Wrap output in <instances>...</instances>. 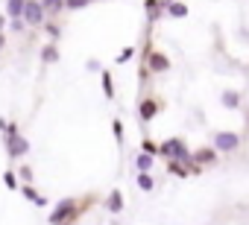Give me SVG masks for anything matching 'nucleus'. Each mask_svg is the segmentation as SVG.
Masks as SVG:
<instances>
[{
  "label": "nucleus",
  "instance_id": "nucleus-21",
  "mask_svg": "<svg viewBox=\"0 0 249 225\" xmlns=\"http://www.w3.org/2000/svg\"><path fill=\"white\" fill-rule=\"evenodd\" d=\"M132 56H135V50H132V47H129V50H123V53H120V56H117V62H129V59H132Z\"/></svg>",
  "mask_w": 249,
  "mask_h": 225
},
{
  "label": "nucleus",
  "instance_id": "nucleus-9",
  "mask_svg": "<svg viewBox=\"0 0 249 225\" xmlns=\"http://www.w3.org/2000/svg\"><path fill=\"white\" fill-rule=\"evenodd\" d=\"M106 208H108V213H120V210H123V193H120V190H111Z\"/></svg>",
  "mask_w": 249,
  "mask_h": 225
},
{
  "label": "nucleus",
  "instance_id": "nucleus-20",
  "mask_svg": "<svg viewBox=\"0 0 249 225\" xmlns=\"http://www.w3.org/2000/svg\"><path fill=\"white\" fill-rule=\"evenodd\" d=\"M88 3H91V0H65V9H82Z\"/></svg>",
  "mask_w": 249,
  "mask_h": 225
},
{
  "label": "nucleus",
  "instance_id": "nucleus-12",
  "mask_svg": "<svg viewBox=\"0 0 249 225\" xmlns=\"http://www.w3.org/2000/svg\"><path fill=\"white\" fill-rule=\"evenodd\" d=\"M21 12H24V0H9L6 3V15L15 21V18H21Z\"/></svg>",
  "mask_w": 249,
  "mask_h": 225
},
{
  "label": "nucleus",
  "instance_id": "nucleus-23",
  "mask_svg": "<svg viewBox=\"0 0 249 225\" xmlns=\"http://www.w3.org/2000/svg\"><path fill=\"white\" fill-rule=\"evenodd\" d=\"M3 178H6V184H9V187H12V190H15V187H18V181H15V176H12V173H6V176H3Z\"/></svg>",
  "mask_w": 249,
  "mask_h": 225
},
{
  "label": "nucleus",
  "instance_id": "nucleus-5",
  "mask_svg": "<svg viewBox=\"0 0 249 225\" xmlns=\"http://www.w3.org/2000/svg\"><path fill=\"white\" fill-rule=\"evenodd\" d=\"M6 149H9V158H21V155H27V152H30V141H24L21 135H9Z\"/></svg>",
  "mask_w": 249,
  "mask_h": 225
},
{
  "label": "nucleus",
  "instance_id": "nucleus-17",
  "mask_svg": "<svg viewBox=\"0 0 249 225\" xmlns=\"http://www.w3.org/2000/svg\"><path fill=\"white\" fill-rule=\"evenodd\" d=\"M103 91H106L108 99L114 96V85H111V76H108V73H103Z\"/></svg>",
  "mask_w": 249,
  "mask_h": 225
},
{
  "label": "nucleus",
  "instance_id": "nucleus-24",
  "mask_svg": "<svg viewBox=\"0 0 249 225\" xmlns=\"http://www.w3.org/2000/svg\"><path fill=\"white\" fill-rule=\"evenodd\" d=\"M12 30H15V32H21V30H24V21H21V18H15V21H12Z\"/></svg>",
  "mask_w": 249,
  "mask_h": 225
},
{
  "label": "nucleus",
  "instance_id": "nucleus-4",
  "mask_svg": "<svg viewBox=\"0 0 249 225\" xmlns=\"http://www.w3.org/2000/svg\"><path fill=\"white\" fill-rule=\"evenodd\" d=\"M21 21H24V24H30V27H41V24H44V9H41L38 0H24Z\"/></svg>",
  "mask_w": 249,
  "mask_h": 225
},
{
  "label": "nucleus",
  "instance_id": "nucleus-6",
  "mask_svg": "<svg viewBox=\"0 0 249 225\" xmlns=\"http://www.w3.org/2000/svg\"><path fill=\"white\" fill-rule=\"evenodd\" d=\"M147 70H153V73H164V70H170V59H167L164 53H150V59H147Z\"/></svg>",
  "mask_w": 249,
  "mask_h": 225
},
{
  "label": "nucleus",
  "instance_id": "nucleus-7",
  "mask_svg": "<svg viewBox=\"0 0 249 225\" xmlns=\"http://www.w3.org/2000/svg\"><path fill=\"white\" fill-rule=\"evenodd\" d=\"M191 164H217V152L211 146H202V149L191 152Z\"/></svg>",
  "mask_w": 249,
  "mask_h": 225
},
{
  "label": "nucleus",
  "instance_id": "nucleus-3",
  "mask_svg": "<svg viewBox=\"0 0 249 225\" xmlns=\"http://www.w3.org/2000/svg\"><path fill=\"white\" fill-rule=\"evenodd\" d=\"M214 152H234L237 146H240V135L237 132H214Z\"/></svg>",
  "mask_w": 249,
  "mask_h": 225
},
{
  "label": "nucleus",
  "instance_id": "nucleus-18",
  "mask_svg": "<svg viewBox=\"0 0 249 225\" xmlns=\"http://www.w3.org/2000/svg\"><path fill=\"white\" fill-rule=\"evenodd\" d=\"M21 190H24V196H27V199H33L36 205H44V199H41V196H38V193H36L33 187H21Z\"/></svg>",
  "mask_w": 249,
  "mask_h": 225
},
{
  "label": "nucleus",
  "instance_id": "nucleus-13",
  "mask_svg": "<svg viewBox=\"0 0 249 225\" xmlns=\"http://www.w3.org/2000/svg\"><path fill=\"white\" fill-rule=\"evenodd\" d=\"M135 167H138L141 173H150V167H153V158H150V155H144V152H138V155H135Z\"/></svg>",
  "mask_w": 249,
  "mask_h": 225
},
{
  "label": "nucleus",
  "instance_id": "nucleus-25",
  "mask_svg": "<svg viewBox=\"0 0 249 225\" xmlns=\"http://www.w3.org/2000/svg\"><path fill=\"white\" fill-rule=\"evenodd\" d=\"M47 35H50V38H59V27H50V24H47Z\"/></svg>",
  "mask_w": 249,
  "mask_h": 225
},
{
  "label": "nucleus",
  "instance_id": "nucleus-28",
  "mask_svg": "<svg viewBox=\"0 0 249 225\" xmlns=\"http://www.w3.org/2000/svg\"><path fill=\"white\" fill-rule=\"evenodd\" d=\"M0 27H3V18H0Z\"/></svg>",
  "mask_w": 249,
  "mask_h": 225
},
{
  "label": "nucleus",
  "instance_id": "nucleus-14",
  "mask_svg": "<svg viewBox=\"0 0 249 225\" xmlns=\"http://www.w3.org/2000/svg\"><path fill=\"white\" fill-rule=\"evenodd\" d=\"M167 15H170V18H185V15H188V6H185V3H170V6H167Z\"/></svg>",
  "mask_w": 249,
  "mask_h": 225
},
{
  "label": "nucleus",
  "instance_id": "nucleus-16",
  "mask_svg": "<svg viewBox=\"0 0 249 225\" xmlns=\"http://www.w3.org/2000/svg\"><path fill=\"white\" fill-rule=\"evenodd\" d=\"M138 187H141V190H153V187H156V184H153V176H150V173H141V176H138Z\"/></svg>",
  "mask_w": 249,
  "mask_h": 225
},
{
  "label": "nucleus",
  "instance_id": "nucleus-11",
  "mask_svg": "<svg viewBox=\"0 0 249 225\" xmlns=\"http://www.w3.org/2000/svg\"><path fill=\"white\" fill-rule=\"evenodd\" d=\"M240 102H243V96H240L237 91H226V94H223V105H226V108H240Z\"/></svg>",
  "mask_w": 249,
  "mask_h": 225
},
{
  "label": "nucleus",
  "instance_id": "nucleus-19",
  "mask_svg": "<svg viewBox=\"0 0 249 225\" xmlns=\"http://www.w3.org/2000/svg\"><path fill=\"white\" fill-rule=\"evenodd\" d=\"M147 12H150V21L159 18V0H147Z\"/></svg>",
  "mask_w": 249,
  "mask_h": 225
},
{
  "label": "nucleus",
  "instance_id": "nucleus-8",
  "mask_svg": "<svg viewBox=\"0 0 249 225\" xmlns=\"http://www.w3.org/2000/svg\"><path fill=\"white\" fill-rule=\"evenodd\" d=\"M138 111H141V120L147 123V120H153V117H156V111H159V102L147 96V99H141V105H138Z\"/></svg>",
  "mask_w": 249,
  "mask_h": 225
},
{
  "label": "nucleus",
  "instance_id": "nucleus-2",
  "mask_svg": "<svg viewBox=\"0 0 249 225\" xmlns=\"http://www.w3.org/2000/svg\"><path fill=\"white\" fill-rule=\"evenodd\" d=\"M159 152H161L164 158H173V161H191V152H188V146H185L182 138H170V141H164V144L159 146Z\"/></svg>",
  "mask_w": 249,
  "mask_h": 225
},
{
  "label": "nucleus",
  "instance_id": "nucleus-22",
  "mask_svg": "<svg viewBox=\"0 0 249 225\" xmlns=\"http://www.w3.org/2000/svg\"><path fill=\"white\" fill-rule=\"evenodd\" d=\"M111 129H114V135H117V138H123V126H120V120H114V123H111Z\"/></svg>",
  "mask_w": 249,
  "mask_h": 225
},
{
  "label": "nucleus",
  "instance_id": "nucleus-1",
  "mask_svg": "<svg viewBox=\"0 0 249 225\" xmlns=\"http://www.w3.org/2000/svg\"><path fill=\"white\" fill-rule=\"evenodd\" d=\"M79 213V202L76 199H62L56 205V210L50 213V225H73Z\"/></svg>",
  "mask_w": 249,
  "mask_h": 225
},
{
  "label": "nucleus",
  "instance_id": "nucleus-26",
  "mask_svg": "<svg viewBox=\"0 0 249 225\" xmlns=\"http://www.w3.org/2000/svg\"><path fill=\"white\" fill-rule=\"evenodd\" d=\"M153 152H156V146L150 141H144V155H153Z\"/></svg>",
  "mask_w": 249,
  "mask_h": 225
},
{
  "label": "nucleus",
  "instance_id": "nucleus-15",
  "mask_svg": "<svg viewBox=\"0 0 249 225\" xmlns=\"http://www.w3.org/2000/svg\"><path fill=\"white\" fill-rule=\"evenodd\" d=\"M41 59H44V62H56V59H59V50H56L53 44H47V47L41 50Z\"/></svg>",
  "mask_w": 249,
  "mask_h": 225
},
{
  "label": "nucleus",
  "instance_id": "nucleus-27",
  "mask_svg": "<svg viewBox=\"0 0 249 225\" xmlns=\"http://www.w3.org/2000/svg\"><path fill=\"white\" fill-rule=\"evenodd\" d=\"M6 47V38H3V32H0V50H3Z\"/></svg>",
  "mask_w": 249,
  "mask_h": 225
},
{
  "label": "nucleus",
  "instance_id": "nucleus-10",
  "mask_svg": "<svg viewBox=\"0 0 249 225\" xmlns=\"http://www.w3.org/2000/svg\"><path fill=\"white\" fill-rule=\"evenodd\" d=\"M38 3H41L44 15H59L65 9V0H38Z\"/></svg>",
  "mask_w": 249,
  "mask_h": 225
}]
</instances>
